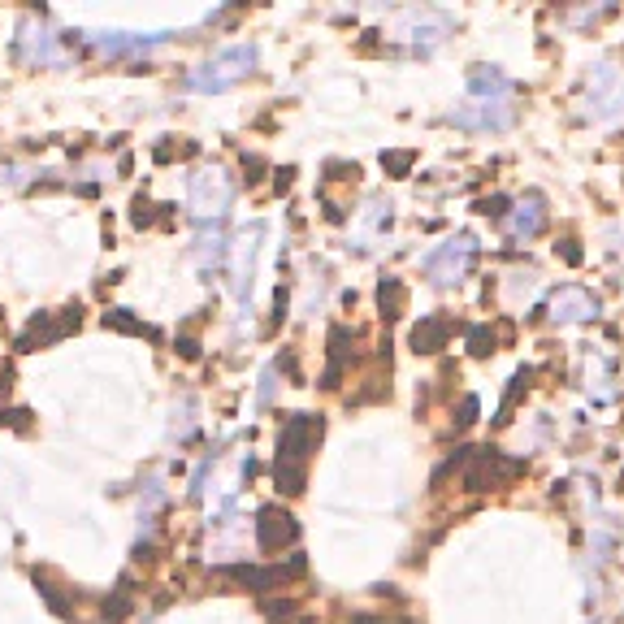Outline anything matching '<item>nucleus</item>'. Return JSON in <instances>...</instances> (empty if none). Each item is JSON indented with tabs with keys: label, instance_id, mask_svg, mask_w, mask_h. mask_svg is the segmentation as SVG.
Returning <instances> with one entry per match:
<instances>
[{
	"label": "nucleus",
	"instance_id": "obj_12",
	"mask_svg": "<svg viewBox=\"0 0 624 624\" xmlns=\"http://www.w3.org/2000/svg\"><path fill=\"white\" fill-rule=\"evenodd\" d=\"M516 473H525V464L520 460H503L499 451H481V455H473V468L464 473V490L503 486V481H512Z\"/></svg>",
	"mask_w": 624,
	"mask_h": 624
},
{
	"label": "nucleus",
	"instance_id": "obj_10",
	"mask_svg": "<svg viewBox=\"0 0 624 624\" xmlns=\"http://www.w3.org/2000/svg\"><path fill=\"white\" fill-rule=\"evenodd\" d=\"M91 39V48L96 52H104L109 61H117V57H139V52H152L156 44H165V31H91L87 35Z\"/></svg>",
	"mask_w": 624,
	"mask_h": 624
},
{
	"label": "nucleus",
	"instance_id": "obj_24",
	"mask_svg": "<svg viewBox=\"0 0 624 624\" xmlns=\"http://www.w3.org/2000/svg\"><path fill=\"white\" fill-rule=\"evenodd\" d=\"M490 347H494L490 330H486V325H477V330L468 334V351H473V356H490Z\"/></svg>",
	"mask_w": 624,
	"mask_h": 624
},
{
	"label": "nucleus",
	"instance_id": "obj_28",
	"mask_svg": "<svg viewBox=\"0 0 624 624\" xmlns=\"http://www.w3.org/2000/svg\"><path fill=\"white\" fill-rule=\"evenodd\" d=\"M559 247H564V260H568V265H581V252H577V243H572V239H564Z\"/></svg>",
	"mask_w": 624,
	"mask_h": 624
},
{
	"label": "nucleus",
	"instance_id": "obj_27",
	"mask_svg": "<svg viewBox=\"0 0 624 624\" xmlns=\"http://www.w3.org/2000/svg\"><path fill=\"white\" fill-rule=\"evenodd\" d=\"M130 221H135V226H152V204L135 200V217H130Z\"/></svg>",
	"mask_w": 624,
	"mask_h": 624
},
{
	"label": "nucleus",
	"instance_id": "obj_26",
	"mask_svg": "<svg viewBox=\"0 0 624 624\" xmlns=\"http://www.w3.org/2000/svg\"><path fill=\"white\" fill-rule=\"evenodd\" d=\"M473 421H477V399L468 395V399L460 403V421H455V425H473Z\"/></svg>",
	"mask_w": 624,
	"mask_h": 624
},
{
	"label": "nucleus",
	"instance_id": "obj_1",
	"mask_svg": "<svg viewBox=\"0 0 624 624\" xmlns=\"http://www.w3.org/2000/svg\"><path fill=\"white\" fill-rule=\"evenodd\" d=\"M451 122L460 130H507L516 122V87L494 65H473L468 70V100L460 109H451Z\"/></svg>",
	"mask_w": 624,
	"mask_h": 624
},
{
	"label": "nucleus",
	"instance_id": "obj_6",
	"mask_svg": "<svg viewBox=\"0 0 624 624\" xmlns=\"http://www.w3.org/2000/svg\"><path fill=\"white\" fill-rule=\"evenodd\" d=\"M321 434H325V416H308V412L291 416V421L282 425V434H278V468L304 473L308 451L321 442Z\"/></svg>",
	"mask_w": 624,
	"mask_h": 624
},
{
	"label": "nucleus",
	"instance_id": "obj_22",
	"mask_svg": "<svg viewBox=\"0 0 624 624\" xmlns=\"http://www.w3.org/2000/svg\"><path fill=\"white\" fill-rule=\"evenodd\" d=\"M35 585H39V590H44V598H48V607H52V611H57V616H70V603H65V590H61V585H57V581H52V577H48V572H35Z\"/></svg>",
	"mask_w": 624,
	"mask_h": 624
},
{
	"label": "nucleus",
	"instance_id": "obj_7",
	"mask_svg": "<svg viewBox=\"0 0 624 624\" xmlns=\"http://www.w3.org/2000/svg\"><path fill=\"white\" fill-rule=\"evenodd\" d=\"M260 239H265V226L256 221L252 230H243L239 239H234V247H226V256H230V286H234V295H239V299H252V278H256Z\"/></svg>",
	"mask_w": 624,
	"mask_h": 624
},
{
	"label": "nucleus",
	"instance_id": "obj_16",
	"mask_svg": "<svg viewBox=\"0 0 624 624\" xmlns=\"http://www.w3.org/2000/svg\"><path fill=\"white\" fill-rule=\"evenodd\" d=\"M226 577H234V581H243V585H252V590H269V585H282L286 577H299L304 572V559H295L291 568H252V564H226L221 568Z\"/></svg>",
	"mask_w": 624,
	"mask_h": 624
},
{
	"label": "nucleus",
	"instance_id": "obj_18",
	"mask_svg": "<svg viewBox=\"0 0 624 624\" xmlns=\"http://www.w3.org/2000/svg\"><path fill=\"white\" fill-rule=\"evenodd\" d=\"M347 347H351V330L334 325L330 330V369H325V390H338V377H343V364H347Z\"/></svg>",
	"mask_w": 624,
	"mask_h": 624
},
{
	"label": "nucleus",
	"instance_id": "obj_20",
	"mask_svg": "<svg viewBox=\"0 0 624 624\" xmlns=\"http://www.w3.org/2000/svg\"><path fill=\"white\" fill-rule=\"evenodd\" d=\"M195 260H200V269L204 273H213V269H221L226 265V239H221V230H213V234H200V243H195Z\"/></svg>",
	"mask_w": 624,
	"mask_h": 624
},
{
	"label": "nucleus",
	"instance_id": "obj_4",
	"mask_svg": "<svg viewBox=\"0 0 624 624\" xmlns=\"http://www.w3.org/2000/svg\"><path fill=\"white\" fill-rule=\"evenodd\" d=\"M473 265H477V239L468 230L447 234L438 247H429L421 256V273L434 286H460L473 273Z\"/></svg>",
	"mask_w": 624,
	"mask_h": 624
},
{
	"label": "nucleus",
	"instance_id": "obj_11",
	"mask_svg": "<svg viewBox=\"0 0 624 624\" xmlns=\"http://www.w3.org/2000/svg\"><path fill=\"white\" fill-rule=\"evenodd\" d=\"M507 208H512V213H503V226H507V234H512L516 243H529V239H538V234L546 230V200L538 191H529L525 200H516Z\"/></svg>",
	"mask_w": 624,
	"mask_h": 624
},
{
	"label": "nucleus",
	"instance_id": "obj_21",
	"mask_svg": "<svg viewBox=\"0 0 624 624\" xmlns=\"http://www.w3.org/2000/svg\"><path fill=\"white\" fill-rule=\"evenodd\" d=\"M104 325L109 330H122V334H139V338H156L152 325H143L135 321V312H126V308H113V312H104Z\"/></svg>",
	"mask_w": 624,
	"mask_h": 624
},
{
	"label": "nucleus",
	"instance_id": "obj_5",
	"mask_svg": "<svg viewBox=\"0 0 624 624\" xmlns=\"http://www.w3.org/2000/svg\"><path fill=\"white\" fill-rule=\"evenodd\" d=\"M234 204V182L221 165H200L187 178V213L195 221H221Z\"/></svg>",
	"mask_w": 624,
	"mask_h": 624
},
{
	"label": "nucleus",
	"instance_id": "obj_8",
	"mask_svg": "<svg viewBox=\"0 0 624 624\" xmlns=\"http://www.w3.org/2000/svg\"><path fill=\"white\" fill-rule=\"evenodd\" d=\"M598 312H603V304L577 282H564L559 291H551V299H546V317L555 325H581V321H594Z\"/></svg>",
	"mask_w": 624,
	"mask_h": 624
},
{
	"label": "nucleus",
	"instance_id": "obj_15",
	"mask_svg": "<svg viewBox=\"0 0 624 624\" xmlns=\"http://www.w3.org/2000/svg\"><path fill=\"white\" fill-rule=\"evenodd\" d=\"M18 52L35 65H65V52L57 48V39H52L48 26H39V22H26L18 31Z\"/></svg>",
	"mask_w": 624,
	"mask_h": 624
},
{
	"label": "nucleus",
	"instance_id": "obj_9",
	"mask_svg": "<svg viewBox=\"0 0 624 624\" xmlns=\"http://www.w3.org/2000/svg\"><path fill=\"white\" fill-rule=\"evenodd\" d=\"M295 538H299L295 516L282 512L278 503H269V507H260L256 512V546L265 555H282L286 546H295Z\"/></svg>",
	"mask_w": 624,
	"mask_h": 624
},
{
	"label": "nucleus",
	"instance_id": "obj_17",
	"mask_svg": "<svg viewBox=\"0 0 624 624\" xmlns=\"http://www.w3.org/2000/svg\"><path fill=\"white\" fill-rule=\"evenodd\" d=\"M447 338H451V321L442 317V312H434V317H421L412 325V351H421V356H434V351L447 347Z\"/></svg>",
	"mask_w": 624,
	"mask_h": 624
},
{
	"label": "nucleus",
	"instance_id": "obj_2",
	"mask_svg": "<svg viewBox=\"0 0 624 624\" xmlns=\"http://www.w3.org/2000/svg\"><path fill=\"white\" fill-rule=\"evenodd\" d=\"M260 65V48L256 44H230L213 52L208 61H200L195 70L187 74V91H200V96H217V91H230L239 87L247 74Z\"/></svg>",
	"mask_w": 624,
	"mask_h": 624
},
{
	"label": "nucleus",
	"instance_id": "obj_23",
	"mask_svg": "<svg viewBox=\"0 0 624 624\" xmlns=\"http://www.w3.org/2000/svg\"><path fill=\"white\" fill-rule=\"evenodd\" d=\"M529 386V369H520L516 377H512V390H507V399H503V408H499V421L494 425H507V416H512V408H516V399H520V390Z\"/></svg>",
	"mask_w": 624,
	"mask_h": 624
},
{
	"label": "nucleus",
	"instance_id": "obj_19",
	"mask_svg": "<svg viewBox=\"0 0 624 624\" xmlns=\"http://www.w3.org/2000/svg\"><path fill=\"white\" fill-rule=\"evenodd\" d=\"M403 304H408V291H403L399 278H382V282H377V308H382L386 321H399L403 317Z\"/></svg>",
	"mask_w": 624,
	"mask_h": 624
},
{
	"label": "nucleus",
	"instance_id": "obj_13",
	"mask_svg": "<svg viewBox=\"0 0 624 624\" xmlns=\"http://www.w3.org/2000/svg\"><path fill=\"white\" fill-rule=\"evenodd\" d=\"M451 31V18L447 13H438V9H412V13H403V39H412V48H438L442 39H447Z\"/></svg>",
	"mask_w": 624,
	"mask_h": 624
},
{
	"label": "nucleus",
	"instance_id": "obj_25",
	"mask_svg": "<svg viewBox=\"0 0 624 624\" xmlns=\"http://www.w3.org/2000/svg\"><path fill=\"white\" fill-rule=\"evenodd\" d=\"M382 165H386L395 178H403V174L412 169V152H386V156H382Z\"/></svg>",
	"mask_w": 624,
	"mask_h": 624
},
{
	"label": "nucleus",
	"instance_id": "obj_3",
	"mask_svg": "<svg viewBox=\"0 0 624 624\" xmlns=\"http://www.w3.org/2000/svg\"><path fill=\"white\" fill-rule=\"evenodd\" d=\"M577 109L585 122H611L624 113V70L616 61H594L581 83Z\"/></svg>",
	"mask_w": 624,
	"mask_h": 624
},
{
	"label": "nucleus",
	"instance_id": "obj_14",
	"mask_svg": "<svg viewBox=\"0 0 624 624\" xmlns=\"http://www.w3.org/2000/svg\"><path fill=\"white\" fill-rule=\"evenodd\" d=\"M78 317H83V312H78V304H74V308H65V312H61V321L52 317V312H39V317L22 330L18 351H31L35 343H57V338H65L70 330H78Z\"/></svg>",
	"mask_w": 624,
	"mask_h": 624
}]
</instances>
